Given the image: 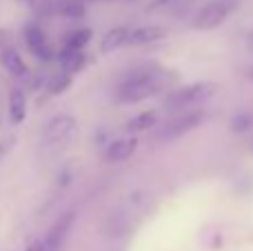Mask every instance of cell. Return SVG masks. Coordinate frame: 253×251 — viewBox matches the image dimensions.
I'll return each mask as SVG.
<instances>
[{
  "mask_svg": "<svg viewBox=\"0 0 253 251\" xmlns=\"http://www.w3.org/2000/svg\"><path fill=\"white\" fill-rule=\"evenodd\" d=\"M29 4H31V9H34V11L42 13V11H47V9L51 7V0H29Z\"/></svg>",
  "mask_w": 253,
  "mask_h": 251,
  "instance_id": "21",
  "label": "cell"
},
{
  "mask_svg": "<svg viewBox=\"0 0 253 251\" xmlns=\"http://www.w3.org/2000/svg\"><path fill=\"white\" fill-rule=\"evenodd\" d=\"M36 56H38V58H40V60H42V62H49V60H53V58H56L58 53L53 51V49L49 47V42H47V44H44V47H40L38 51H36Z\"/></svg>",
  "mask_w": 253,
  "mask_h": 251,
  "instance_id": "20",
  "label": "cell"
},
{
  "mask_svg": "<svg viewBox=\"0 0 253 251\" xmlns=\"http://www.w3.org/2000/svg\"><path fill=\"white\" fill-rule=\"evenodd\" d=\"M162 87H165V83H162L160 74H156V71H135V74L126 76L116 87V102H120V105L142 102L147 98L156 96Z\"/></svg>",
  "mask_w": 253,
  "mask_h": 251,
  "instance_id": "1",
  "label": "cell"
},
{
  "mask_svg": "<svg viewBox=\"0 0 253 251\" xmlns=\"http://www.w3.org/2000/svg\"><path fill=\"white\" fill-rule=\"evenodd\" d=\"M205 116L207 114L202 109H191V111H184V114L175 116V118H171L169 123L158 131L156 140H160V142L178 140V138H182L184 133H189V131H193L196 127H200L202 120H205Z\"/></svg>",
  "mask_w": 253,
  "mask_h": 251,
  "instance_id": "4",
  "label": "cell"
},
{
  "mask_svg": "<svg viewBox=\"0 0 253 251\" xmlns=\"http://www.w3.org/2000/svg\"><path fill=\"white\" fill-rule=\"evenodd\" d=\"M0 62H2V67L11 76L22 78V76L27 74V65H25V60H22V56L16 51V49H11V47L0 49Z\"/></svg>",
  "mask_w": 253,
  "mask_h": 251,
  "instance_id": "11",
  "label": "cell"
},
{
  "mask_svg": "<svg viewBox=\"0 0 253 251\" xmlns=\"http://www.w3.org/2000/svg\"><path fill=\"white\" fill-rule=\"evenodd\" d=\"M13 145H16V136H7V138H2V140H0V160L4 158V156L9 154V151L13 149Z\"/></svg>",
  "mask_w": 253,
  "mask_h": 251,
  "instance_id": "19",
  "label": "cell"
},
{
  "mask_svg": "<svg viewBox=\"0 0 253 251\" xmlns=\"http://www.w3.org/2000/svg\"><path fill=\"white\" fill-rule=\"evenodd\" d=\"M245 76H247V78H249V80H251V83H253V67H249V69H247V71H245Z\"/></svg>",
  "mask_w": 253,
  "mask_h": 251,
  "instance_id": "24",
  "label": "cell"
},
{
  "mask_svg": "<svg viewBox=\"0 0 253 251\" xmlns=\"http://www.w3.org/2000/svg\"><path fill=\"white\" fill-rule=\"evenodd\" d=\"M93 38V29L91 27H83V29L74 31V34L67 38V44L65 47H71V49H84Z\"/></svg>",
  "mask_w": 253,
  "mask_h": 251,
  "instance_id": "17",
  "label": "cell"
},
{
  "mask_svg": "<svg viewBox=\"0 0 253 251\" xmlns=\"http://www.w3.org/2000/svg\"><path fill=\"white\" fill-rule=\"evenodd\" d=\"M251 149H253V147H251Z\"/></svg>",
  "mask_w": 253,
  "mask_h": 251,
  "instance_id": "26",
  "label": "cell"
},
{
  "mask_svg": "<svg viewBox=\"0 0 253 251\" xmlns=\"http://www.w3.org/2000/svg\"><path fill=\"white\" fill-rule=\"evenodd\" d=\"M126 42H129V29H126V27H114V29L107 31L105 38L100 40V53H111Z\"/></svg>",
  "mask_w": 253,
  "mask_h": 251,
  "instance_id": "10",
  "label": "cell"
},
{
  "mask_svg": "<svg viewBox=\"0 0 253 251\" xmlns=\"http://www.w3.org/2000/svg\"><path fill=\"white\" fill-rule=\"evenodd\" d=\"M158 125V111L153 109H147V111H140L138 116L126 123V131L129 133H142V131H149L151 127Z\"/></svg>",
  "mask_w": 253,
  "mask_h": 251,
  "instance_id": "12",
  "label": "cell"
},
{
  "mask_svg": "<svg viewBox=\"0 0 253 251\" xmlns=\"http://www.w3.org/2000/svg\"><path fill=\"white\" fill-rule=\"evenodd\" d=\"M215 91H218V84L215 83H193V84H189V87L178 89V91H171L165 100V107L169 111L189 109V107L215 96Z\"/></svg>",
  "mask_w": 253,
  "mask_h": 251,
  "instance_id": "2",
  "label": "cell"
},
{
  "mask_svg": "<svg viewBox=\"0 0 253 251\" xmlns=\"http://www.w3.org/2000/svg\"><path fill=\"white\" fill-rule=\"evenodd\" d=\"M27 116V98L20 89H13L9 96V120L11 125H20Z\"/></svg>",
  "mask_w": 253,
  "mask_h": 251,
  "instance_id": "13",
  "label": "cell"
},
{
  "mask_svg": "<svg viewBox=\"0 0 253 251\" xmlns=\"http://www.w3.org/2000/svg\"><path fill=\"white\" fill-rule=\"evenodd\" d=\"M76 131V118L71 114H58L47 123L42 131V145H58Z\"/></svg>",
  "mask_w": 253,
  "mask_h": 251,
  "instance_id": "5",
  "label": "cell"
},
{
  "mask_svg": "<svg viewBox=\"0 0 253 251\" xmlns=\"http://www.w3.org/2000/svg\"><path fill=\"white\" fill-rule=\"evenodd\" d=\"M27 251H44V240H34V243L27 247Z\"/></svg>",
  "mask_w": 253,
  "mask_h": 251,
  "instance_id": "22",
  "label": "cell"
},
{
  "mask_svg": "<svg viewBox=\"0 0 253 251\" xmlns=\"http://www.w3.org/2000/svg\"><path fill=\"white\" fill-rule=\"evenodd\" d=\"M167 38V29L160 25H147V27H138L135 31L129 34V42L126 44H151V42H160Z\"/></svg>",
  "mask_w": 253,
  "mask_h": 251,
  "instance_id": "8",
  "label": "cell"
},
{
  "mask_svg": "<svg viewBox=\"0 0 253 251\" xmlns=\"http://www.w3.org/2000/svg\"><path fill=\"white\" fill-rule=\"evenodd\" d=\"M58 62L62 65L65 71H69V74H78V71L87 65V53H84L83 49L65 47L60 53H58Z\"/></svg>",
  "mask_w": 253,
  "mask_h": 251,
  "instance_id": "9",
  "label": "cell"
},
{
  "mask_svg": "<svg viewBox=\"0 0 253 251\" xmlns=\"http://www.w3.org/2000/svg\"><path fill=\"white\" fill-rule=\"evenodd\" d=\"M165 4H169V0H153V2L149 4V9H151V11H153V9H160V7H165Z\"/></svg>",
  "mask_w": 253,
  "mask_h": 251,
  "instance_id": "23",
  "label": "cell"
},
{
  "mask_svg": "<svg viewBox=\"0 0 253 251\" xmlns=\"http://www.w3.org/2000/svg\"><path fill=\"white\" fill-rule=\"evenodd\" d=\"M236 7H238L236 0H213V2L205 4V7L193 16V29H198V31L215 29V27H220L236 11Z\"/></svg>",
  "mask_w": 253,
  "mask_h": 251,
  "instance_id": "3",
  "label": "cell"
},
{
  "mask_svg": "<svg viewBox=\"0 0 253 251\" xmlns=\"http://www.w3.org/2000/svg\"><path fill=\"white\" fill-rule=\"evenodd\" d=\"M251 127H253V114H249V111H242V114H238L231 120V131H236V133H245Z\"/></svg>",
  "mask_w": 253,
  "mask_h": 251,
  "instance_id": "18",
  "label": "cell"
},
{
  "mask_svg": "<svg viewBox=\"0 0 253 251\" xmlns=\"http://www.w3.org/2000/svg\"><path fill=\"white\" fill-rule=\"evenodd\" d=\"M247 42H249V47L253 49V29L249 31V38H247Z\"/></svg>",
  "mask_w": 253,
  "mask_h": 251,
  "instance_id": "25",
  "label": "cell"
},
{
  "mask_svg": "<svg viewBox=\"0 0 253 251\" xmlns=\"http://www.w3.org/2000/svg\"><path fill=\"white\" fill-rule=\"evenodd\" d=\"M135 147H138V140H135V138H118V140H114L109 147H107V151H105L107 163H123V160L131 158Z\"/></svg>",
  "mask_w": 253,
  "mask_h": 251,
  "instance_id": "7",
  "label": "cell"
},
{
  "mask_svg": "<svg viewBox=\"0 0 253 251\" xmlns=\"http://www.w3.org/2000/svg\"><path fill=\"white\" fill-rule=\"evenodd\" d=\"M56 9L60 16L69 18V20H80L87 13V7H84L83 0H58Z\"/></svg>",
  "mask_w": 253,
  "mask_h": 251,
  "instance_id": "14",
  "label": "cell"
},
{
  "mask_svg": "<svg viewBox=\"0 0 253 251\" xmlns=\"http://www.w3.org/2000/svg\"><path fill=\"white\" fill-rule=\"evenodd\" d=\"M71 83H74V74L65 71V74L53 76V78L49 80L47 89H49V93H51V96H60V93H65L67 89L71 87Z\"/></svg>",
  "mask_w": 253,
  "mask_h": 251,
  "instance_id": "16",
  "label": "cell"
},
{
  "mask_svg": "<svg viewBox=\"0 0 253 251\" xmlns=\"http://www.w3.org/2000/svg\"><path fill=\"white\" fill-rule=\"evenodd\" d=\"M74 220H76V211H69V213H65V216H60V220L49 229L47 238H44V251H60L71 225H74Z\"/></svg>",
  "mask_w": 253,
  "mask_h": 251,
  "instance_id": "6",
  "label": "cell"
},
{
  "mask_svg": "<svg viewBox=\"0 0 253 251\" xmlns=\"http://www.w3.org/2000/svg\"><path fill=\"white\" fill-rule=\"evenodd\" d=\"M25 42H27V47L36 53L40 47L47 44V36H44V31L40 29L38 25H27L25 27Z\"/></svg>",
  "mask_w": 253,
  "mask_h": 251,
  "instance_id": "15",
  "label": "cell"
}]
</instances>
